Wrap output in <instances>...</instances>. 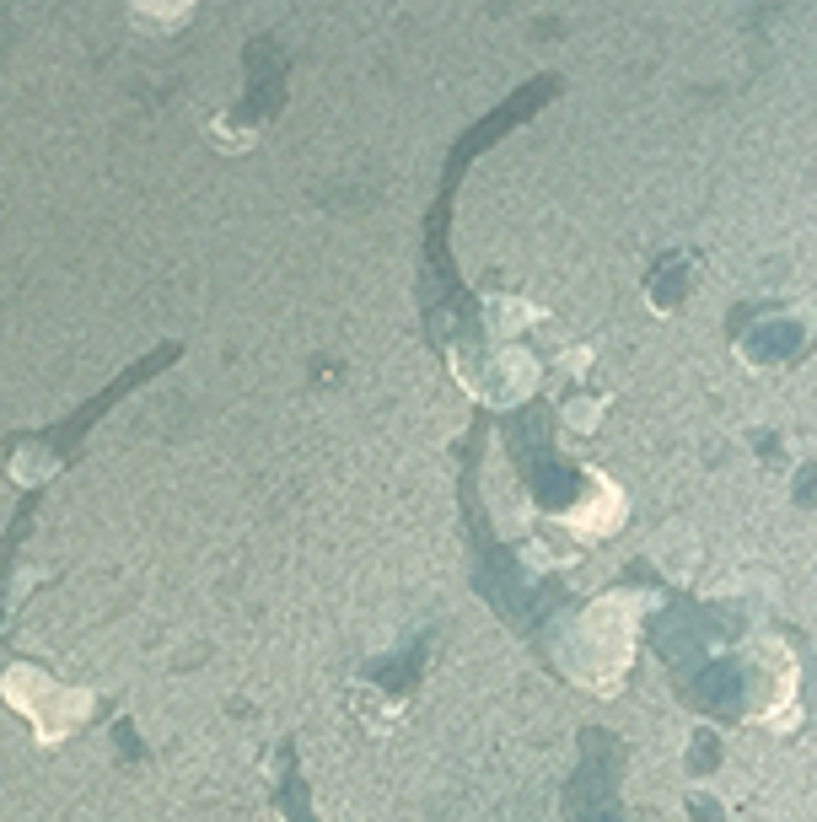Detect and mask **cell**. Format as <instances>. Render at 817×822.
<instances>
[{
	"instance_id": "cell-1",
	"label": "cell",
	"mask_w": 817,
	"mask_h": 822,
	"mask_svg": "<svg viewBox=\"0 0 817 822\" xmlns=\"http://www.w3.org/2000/svg\"><path fill=\"white\" fill-rule=\"evenodd\" d=\"M135 17H146V22H178L183 17V0H135Z\"/></svg>"
}]
</instances>
